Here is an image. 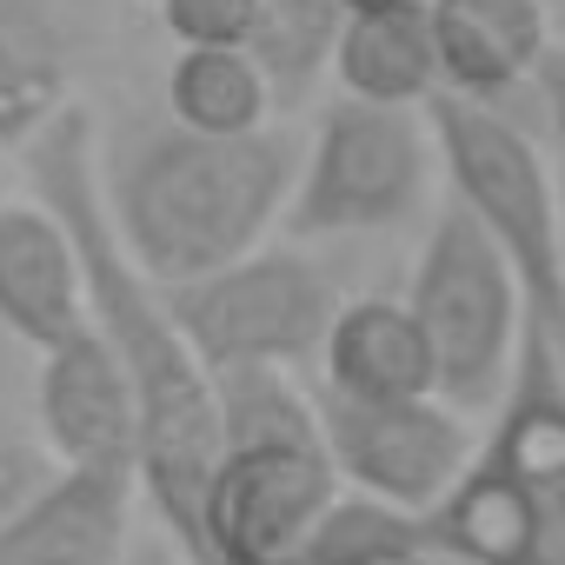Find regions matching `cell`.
Instances as JSON below:
<instances>
[{"mask_svg":"<svg viewBox=\"0 0 565 565\" xmlns=\"http://www.w3.org/2000/svg\"><path fill=\"white\" fill-rule=\"evenodd\" d=\"M28 180L34 200H47L87 266V300H94V333L114 347L127 366V386L140 399V492L153 525L180 545V565H206V486L226 452L220 426V380L180 333L167 294L134 266V253L114 233L107 186L94 167V120L87 107H67L34 147H28Z\"/></svg>","mask_w":565,"mask_h":565,"instance_id":"obj_1","label":"cell"},{"mask_svg":"<svg viewBox=\"0 0 565 565\" xmlns=\"http://www.w3.org/2000/svg\"><path fill=\"white\" fill-rule=\"evenodd\" d=\"M300 160L307 147L273 127L246 140H206L167 120L134 134L100 173V186L134 266L153 287H193L259 253L273 226H287Z\"/></svg>","mask_w":565,"mask_h":565,"instance_id":"obj_2","label":"cell"},{"mask_svg":"<svg viewBox=\"0 0 565 565\" xmlns=\"http://www.w3.org/2000/svg\"><path fill=\"white\" fill-rule=\"evenodd\" d=\"M419 525L452 565H565V347L539 320L466 479Z\"/></svg>","mask_w":565,"mask_h":565,"instance_id":"obj_3","label":"cell"},{"mask_svg":"<svg viewBox=\"0 0 565 565\" xmlns=\"http://www.w3.org/2000/svg\"><path fill=\"white\" fill-rule=\"evenodd\" d=\"M439 173L452 186V206H466L492 246L512 259L532 320L565 347V213H558V173L539 153V140L486 100L439 94L426 100Z\"/></svg>","mask_w":565,"mask_h":565,"instance_id":"obj_4","label":"cell"},{"mask_svg":"<svg viewBox=\"0 0 565 565\" xmlns=\"http://www.w3.org/2000/svg\"><path fill=\"white\" fill-rule=\"evenodd\" d=\"M433 360H439V399L459 413H492L519 373L525 333H532V307L512 259L492 246V233L466 213L446 206L419 246L413 287H406Z\"/></svg>","mask_w":565,"mask_h":565,"instance_id":"obj_5","label":"cell"},{"mask_svg":"<svg viewBox=\"0 0 565 565\" xmlns=\"http://www.w3.org/2000/svg\"><path fill=\"white\" fill-rule=\"evenodd\" d=\"M433 173H439V140L426 107H373L340 94L307 140L287 233L294 239L393 233L426 206Z\"/></svg>","mask_w":565,"mask_h":565,"instance_id":"obj_6","label":"cell"},{"mask_svg":"<svg viewBox=\"0 0 565 565\" xmlns=\"http://www.w3.org/2000/svg\"><path fill=\"white\" fill-rule=\"evenodd\" d=\"M180 333L206 360V373H246V366H279L300 373L307 360L327 353V333L340 320V287L333 273L294 246H259L193 287H160Z\"/></svg>","mask_w":565,"mask_h":565,"instance_id":"obj_7","label":"cell"},{"mask_svg":"<svg viewBox=\"0 0 565 565\" xmlns=\"http://www.w3.org/2000/svg\"><path fill=\"white\" fill-rule=\"evenodd\" d=\"M340 486L327 439L226 446L200 519L206 565H313V545L347 499Z\"/></svg>","mask_w":565,"mask_h":565,"instance_id":"obj_8","label":"cell"},{"mask_svg":"<svg viewBox=\"0 0 565 565\" xmlns=\"http://www.w3.org/2000/svg\"><path fill=\"white\" fill-rule=\"evenodd\" d=\"M320 426L340 479L406 519H433L466 479L479 439L459 406L433 399H340L320 393Z\"/></svg>","mask_w":565,"mask_h":565,"instance_id":"obj_9","label":"cell"},{"mask_svg":"<svg viewBox=\"0 0 565 565\" xmlns=\"http://www.w3.org/2000/svg\"><path fill=\"white\" fill-rule=\"evenodd\" d=\"M140 505L134 466H54L28 505L0 519V565H127Z\"/></svg>","mask_w":565,"mask_h":565,"instance_id":"obj_10","label":"cell"},{"mask_svg":"<svg viewBox=\"0 0 565 565\" xmlns=\"http://www.w3.org/2000/svg\"><path fill=\"white\" fill-rule=\"evenodd\" d=\"M0 327L34 353L94 333L81 246L47 200H0Z\"/></svg>","mask_w":565,"mask_h":565,"instance_id":"obj_11","label":"cell"},{"mask_svg":"<svg viewBox=\"0 0 565 565\" xmlns=\"http://www.w3.org/2000/svg\"><path fill=\"white\" fill-rule=\"evenodd\" d=\"M34 413L61 466H134L140 472V399L100 333H81L74 347L41 353Z\"/></svg>","mask_w":565,"mask_h":565,"instance_id":"obj_12","label":"cell"},{"mask_svg":"<svg viewBox=\"0 0 565 565\" xmlns=\"http://www.w3.org/2000/svg\"><path fill=\"white\" fill-rule=\"evenodd\" d=\"M439 34V74L446 94L499 107L512 87L539 81L552 54V14L545 0H433Z\"/></svg>","mask_w":565,"mask_h":565,"instance_id":"obj_13","label":"cell"},{"mask_svg":"<svg viewBox=\"0 0 565 565\" xmlns=\"http://www.w3.org/2000/svg\"><path fill=\"white\" fill-rule=\"evenodd\" d=\"M320 393L340 399H433L439 393V360L433 340L413 313V300L360 294L340 307L327 353H320Z\"/></svg>","mask_w":565,"mask_h":565,"instance_id":"obj_14","label":"cell"},{"mask_svg":"<svg viewBox=\"0 0 565 565\" xmlns=\"http://www.w3.org/2000/svg\"><path fill=\"white\" fill-rule=\"evenodd\" d=\"M81 28L61 0H0V147H34L74 107Z\"/></svg>","mask_w":565,"mask_h":565,"instance_id":"obj_15","label":"cell"},{"mask_svg":"<svg viewBox=\"0 0 565 565\" xmlns=\"http://www.w3.org/2000/svg\"><path fill=\"white\" fill-rule=\"evenodd\" d=\"M333 81H340V94L373 100V107H426V100H439L446 74H439L433 0H386V8L347 14Z\"/></svg>","mask_w":565,"mask_h":565,"instance_id":"obj_16","label":"cell"},{"mask_svg":"<svg viewBox=\"0 0 565 565\" xmlns=\"http://www.w3.org/2000/svg\"><path fill=\"white\" fill-rule=\"evenodd\" d=\"M167 114L186 134L246 140V134H266L279 100L246 47H180L167 67Z\"/></svg>","mask_w":565,"mask_h":565,"instance_id":"obj_17","label":"cell"},{"mask_svg":"<svg viewBox=\"0 0 565 565\" xmlns=\"http://www.w3.org/2000/svg\"><path fill=\"white\" fill-rule=\"evenodd\" d=\"M340 34H347L340 0H259L246 54L266 74L279 107H300L320 87V74L340 61Z\"/></svg>","mask_w":565,"mask_h":565,"instance_id":"obj_18","label":"cell"},{"mask_svg":"<svg viewBox=\"0 0 565 565\" xmlns=\"http://www.w3.org/2000/svg\"><path fill=\"white\" fill-rule=\"evenodd\" d=\"M259 0H160V21L180 47H246Z\"/></svg>","mask_w":565,"mask_h":565,"instance_id":"obj_19","label":"cell"},{"mask_svg":"<svg viewBox=\"0 0 565 565\" xmlns=\"http://www.w3.org/2000/svg\"><path fill=\"white\" fill-rule=\"evenodd\" d=\"M47 479H54V472H47L41 446L0 426V519H8L14 505H28V499H34V492L47 486Z\"/></svg>","mask_w":565,"mask_h":565,"instance_id":"obj_20","label":"cell"},{"mask_svg":"<svg viewBox=\"0 0 565 565\" xmlns=\"http://www.w3.org/2000/svg\"><path fill=\"white\" fill-rule=\"evenodd\" d=\"M539 107H545V134H552V167H558V193H565V47L545 54L539 67Z\"/></svg>","mask_w":565,"mask_h":565,"instance_id":"obj_21","label":"cell"},{"mask_svg":"<svg viewBox=\"0 0 565 565\" xmlns=\"http://www.w3.org/2000/svg\"><path fill=\"white\" fill-rule=\"evenodd\" d=\"M340 8H347V14H360V8H386V0H340Z\"/></svg>","mask_w":565,"mask_h":565,"instance_id":"obj_22","label":"cell"}]
</instances>
